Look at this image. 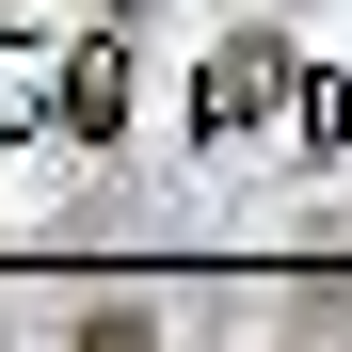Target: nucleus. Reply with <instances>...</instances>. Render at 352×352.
I'll return each instance as SVG.
<instances>
[{
	"label": "nucleus",
	"mask_w": 352,
	"mask_h": 352,
	"mask_svg": "<svg viewBox=\"0 0 352 352\" xmlns=\"http://www.w3.org/2000/svg\"><path fill=\"white\" fill-rule=\"evenodd\" d=\"M288 112H305V144H336V160H352V65H320V80H288Z\"/></svg>",
	"instance_id": "nucleus-3"
},
{
	"label": "nucleus",
	"mask_w": 352,
	"mask_h": 352,
	"mask_svg": "<svg viewBox=\"0 0 352 352\" xmlns=\"http://www.w3.org/2000/svg\"><path fill=\"white\" fill-rule=\"evenodd\" d=\"M272 112H288V48H272V32L208 48V80H192V129H208V144H241V129H272Z\"/></svg>",
	"instance_id": "nucleus-1"
},
{
	"label": "nucleus",
	"mask_w": 352,
	"mask_h": 352,
	"mask_svg": "<svg viewBox=\"0 0 352 352\" xmlns=\"http://www.w3.org/2000/svg\"><path fill=\"white\" fill-rule=\"evenodd\" d=\"M48 129H80V144H112V129H129V16H96V32L65 48V80H48Z\"/></svg>",
	"instance_id": "nucleus-2"
},
{
	"label": "nucleus",
	"mask_w": 352,
	"mask_h": 352,
	"mask_svg": "<svg viewBox=\"0 0 352 352\" xmlns=\"http://www.w3.org/2000/svg\"><path fill=\"white\" fill-rule=\"evenodd\" d=\"M96 16H144V0H96Z\"/></svg>",
	"instance_id": "nucleus-4"
}]
</instances>
